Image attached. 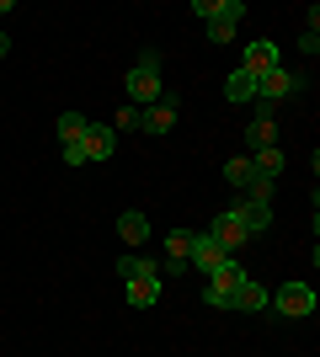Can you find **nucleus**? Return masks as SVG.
I'll return each mask as SVG.
<instances>
[{
  "label": "nucleus",
  "mask_w": 320,
  "mask_h": 357,
  "mask_svg": "<svg viewBox=\"0 0 320 357\" xmlns=\"http://www.w3.org/2000/svg\"><path fill=\"white\" fill-rule=\"evenodd\" d=\"M123 86H128V102H134V107L160 102V96H166V86H160V54H155V48H144V54H139V64L128 70V80H123Z\"/></svg>",
  "instance_id": "nucleus-1"
},
{
  "label": "nucleus",
  "mask_w": 320,
  "mask_h": 357,
  "mask_svg": "<svg viewBox=\"0 0 320 357\" xmlns=\"http://www.w3.org/2000/svg\"><path fill=\"white\" fill-rule=\"evenodd\" d=\"M305 91V70H289V64H277V70L257 75V102H261V118H267V107L283 102V96H299Z\"/></svg>",
  "instance_id": "nucleus-2"
},
{
  "label": "nucleus",
  "mask_w": 320,
  "mask_h": 357,
  "mask_svg": "<svg viewBox=\"0 0 320 357\" xmlns=\"http://www.w3.org/2000/svg\"><path fill=\"white\" fill-rule=\"evenodd\" d=\"M245 278H251V272H245L241 261H235V256H224V261H219V267L208 272V288H203V298H208L213 310H229V294H235V288H241Z\"/></svg>",
  "instance_id": "nucleus-3"
},
{
  "label": "nucleus",
  "mask_w": 320,
  "mask_h": 357,
  "mask_svg": "<svg viewBox=\"0 0 320 357\" xmlns=\"http://www.w3.org/2000/svg\"><path fill=\"white\" fill-rule=\"evenodd\" d=\"M273 310L283 314V320H305V314H315V288L310 283H283L273 294Z\"/></svg>",
  "instance_id": "nucleus-4"
},
{
  "label": "nucleus",
  "mask_w": 320,
  "mask_h": 357,
  "mask_svg": "<svg viewBox=\"0 0 320 357\" xmlns=\"http://www.w3.org/2000/svg\"><path fill=\"white\" fill-rule=\"evenodd\" d=\"M245 16V0H213L208 6V43H229Z\"/></svg>",
  "instance_id": "nucleus-5"
},
{
  "label": "nucleus",
  "mask_w": 320,
  "mask_h": 357,
  "mask_svg": "<svg viewBox=\"0 0 320 357\" xmlns=\"http://www.w3.org/2000/svg\"><path fill=\"white\" fill-rule=\"evenodd\" d=\"M176 96H160V102H150V107H139V128H144V134H171V123H176Z\"/></svg>",
  "instance_id": "nucleus-6"
},
{
  "label": "nucleus",
  "mask_w": 320,
  "mask_h": 357,
  "mask_svg": "<svg viewBox=\"0 0 320 357\" xmlns=\"http://www.w3.org/2000/svg\"><path fill=\"white\" fill-rule=\"evenodd\" d=\"M235 208V219H241V229H245V240H261L267 229H273V203H229Z\"/></svg>",
  "instance_id": "nucleus-7"
},
{
  "label": "nucleus",
  "mask_w": 320,
  "mask_h": 357,
  "mask_svg": "<svg viewBox=\"0 0 320 357\" xmlns=\"http://www.w3.org/2000/svg\"><path fill=\"white\" fill-rule=\"evenodd\" d=\"M80 144H86V160H112V149H118V128H112V123H86Z\"/></svg>",
  "instance_id": "nucleus-8"
},
{
  "label": "nucleus",
  "mask_w": 320,
  "mask_h": 357,
  "mask_svg": "<svg viewBox=\"0 0 320 357\" xmlns=\"http://www.w3.org/2000/svg\"><path fill=\"white\" fill-rule=\"evenodd\" d=\"M224 261V251H219V240L208 235V229H192V251H187V267H198V272H213Z\"/></svg>",
  "instance_id": "nucleus-9"
},
{
  "label": "nucleus",
  "mask_w": 320,
  "mask_h": 357,
  "mask_svg": "<svg viewBox=\"0 0 320 357\" xmlns=\"http://www.w3.org/2000/svg\"><path fill=\"white\" fill-rule=\"evenodd\" d=\"M208 235L219 240V251H224V256H235V251L245 245V229H241V219H235V208H224V213H219V219L208 224Z\"/></svg>",
  "instance_id": "nucleus-10"
},
{
  "label": "nucleus",
  "mask_w": 320,
  "mask_h": 357,
  "mask_svg": "<svg viewBox=\"0 0 320 357\" xmlns=\"http://www.w3.org/2000/svg\"><path fill=\"white\" fill-rule=\"evenodd\" d=\"M277 43H267V38H257V43L245 48V59H241V70H251V75H267V70H277Z\"/></svg>",
  "instance_id": "nucleus-11"
},
{
  "label": "nucleus",
  "mask_w": 320,
  "mask_h": 357,
  "mask_svg": "<svg viewBox=\"0 0 320 357\" xmlns=\"http://www.w3.org/2000/svg\"><path fill=\"white\" fill-rule=\"evenodd\" d=\"M229 310H241V314H257V310H267V288L257 283V278H245L235 294H229Z\"/></svg>",
  "instance_id": "nucleus-12"
},
{
  "label": "nucleus",
  "mask_w": 320,
  "mask_h": 357,
  "mask_svg": "<svg viewBox=\"0 0 320 357\" xmlns=\"http://www.w3.org/2000/svg\"><path fill=\"white\" fill-rule=\"evenodd\" d=\"M118 235L128 240V245H144V240H150V219H144L139 208H123L118 213Z\"/></svg>",
  "instance_id": "nucleus-13"
},
{
  "label": "nucleus",
  "mask_w": 320,
  "mask_h": 357,
  "mask_svg": "<svg viewBox=\"0 0 320 357\" xmlns=\"http://www.w3.org/2000/svg\"><path fill=\"white\" fill-rule=\"evenodd\" d=\"M224 96H229V102H257V75L235 64V70H229V80H224Z\"/></svg>",
  "instance_id": "nucleus-14"
},
{
  "label": "nucleus",
  "mask_w": 320,
  "mask_h": 357,
  "mask_svg": "<svg viewBox=\"0 0 320 357\" xmlns=\"http://www.w3.org/2000/svg\"><path fill=\"white\" fill-rule=\"evenodd\" d=\"M245 144H251V155H257V149H273L277 144V123L273 118H251L245 123Z\"/></svg>",
  "instance_id": "nucleus-15"
},
{
  "label": "nucleus",
  "mask_w": 320,
  "mask_h": 357,
  "mask_svg": "<svg viewBox=\"0 0 320 357\" xmlns=\"http://www.w3.org/2000/svg\"><path fill=\"white\" fill-rule=\"evenodd\" d=\"M155 298H160V272H150V278H134V283H128V304H134V310H150Z\"/></svg>",
  "instance_id": "nucleus-16"
},
{
  "label": "nucleus",
  "mask_w": 320,
  "mask_h": 357,
  "mask_svg": "<svg viewBox=\"0 0 320 357\" xmlns=\"http://www.w3.org/2000/svg\"><path fill=\"white\" fill-rule=\"evenodd\" d=\"M224 181L245 192V187L257 181V165H251V155H235V160H224Z\"/></svg>",
  "instance_id": "nucleus-17"
},
{
  "label": "nucleus",
  "mask_w": 320,
  "mask_h": 357,
  "mask_svg": "<svg viewBox=\"0 0 320 357\" xmlns=\"http://www.w3.org/2000/svg\"><path fill=\"white\" fill-rule=\"evenodd\" d=\"M86 112H59V123H54V134H59V144H75L80 134H86Z\"/></svg>",
  "instance_id": "nucleus-18"
},
{
  "label": "nucleus",
  "mask_w": 320,
  "mask_h": 357,
  "mask_svg": "<svg viewBox=\"0 0 320 357\" xmlns=\"http://www.w3.org/2000/svg\"><path fill=\"white\" fill-rule=\"evenodd\" d=\"M251 165H257V176H267V181H277L283 176V149H257V155H251Z\"/></svg>",
  "instance_id": "nucleus-19"
},
{
  "label": "nucleus",
  "mask_w": 320,
  "mask_h": 357,
  "mask_svg": "<svg viewBox=\"0 0 320 357\" xmlns=\"http://www.w3.org/2000/svg\"><path fill=\"white\" fill-rule=\"evenodd\" d=\"M118 272H123V283H134V278H150L155 261H150V256H134V251H128V256H118Z\"/></svg>",
  "instance_id": "nucleus-20"
},
{
  "label": "nucleus",
  "mask_w": 320,
  "mask_h": 357,
  "mask_svg": "<svg viewBox=\"0 0 320 357\" xmlns=\"http://www.w3.org/2000/svg\"><path fill=\"white\" fill-rule=\"evenodd\" d=\"M166 251H171V261H182V267H187V251H192V229H171V235H166Z\"/></svg>",
  "instance_id": "nucleus-21"
},
{
  "label": "nucleus",
  "mask_w": 320,
  "mask_h": 357,
  "mask_svg": "<svg viewBox=\"0 0 320 357\" xmlns=\"http://www.w3.org/2000/svg\"><path fill=\"white\" fill-rule=\"evenodd\" d=\"M320 11H315V6H310V22H305V32H299V48H305V54H310V59H315V54H320Z\"/></svg>",
  "instance_id": "nucleus-22"
},
{
  "label": "nucleus",
  "mask_w": 320,
  "mask_h": 357,
  "mask_svg": "<svg viewBox=\"0 0 320 357\" xmlns=\"http://www.w3.org/2000/svg\"><path fill=\"white\" fill-rule=\"evenodd\" d=\"M112 128H139V107L128 102V107H123V112H118V123H112Z\"/></svg>",
  "instance_id": "nucleus-23"
},
{
  "label": "nucleus",
  "mask_w": 320,
  "mask_h": 357,
  "mask_svg": "<svg viewBox=\"0 0 320 357\" xmlns=\"http://www.w3.org/2000/svg\"><path fill=\"white\" fill-rule=\"evenodd\" d=\"M64 165H86V144H80V139H75V144H64Z\"/></svg>",
  "instance_id": "nucleus-24"
},
{
  "label": "nucleus",
  "mask_w": 320,
  "mask_h": 357,
  "mask_svg": "<svg viewBox=\"0 0 320 357\" xmlns=\"http://www.w3.org/2000/svg\"><path fill=\"white\" fill-rule=\"evenodd\" d=\"M6 54H11V38H6V32H0V59H6Z\"/></svg>",
  "instance_id": "nucleus-25"
}]
</instances>
